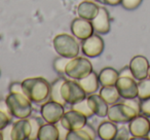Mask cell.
<instances>
[{
	"label": "cell",
	"mask_w": 150,
	"mask_h": 140,
	"mask_svg": "<svg viewBox=\"0 0 150 140\" xmlns=\"http://www.w3.org/2000/svg\"><path fill=\"white\" fill-rule=\"evenodd\" d=\"M149 62L144 56H135L129 62V69L133 73L134 78L138 80H144L148 76Z\"/></svg>",
	"instance_id": "4fadbf2b"
},
{
	"label": "cell",
	"mask_w": 150,
	"mask_h": 140,
	"mask_svg": "<svg viewBox=\"0 0 150 140\" xmlns=\"http://www.w3.org/2000/svg\"><path fill=\"white\" fill-rule=\"evenodd\" d=\"M129 130L127 129L125 127H121L119 129H117V133L115 136V139L116 140H127L129 139Z\"/></svg>",
	"instance_id": "4dcf8cb0"
},
{
	"label": "cell",
	"mask_w": 150,
	"mask_h": 140,
	"mask_svg": "<svg viewBox=\"0 0 150 140\" xmlns=\"http://www.w3.org/2000/svg\"><path fill=\"white\" fill-rule=\"evenodd\" d=\"M78 84L81 86V88L83 89V91L86 94L91 95L96 93L100 88V82H99V76L96 72L93 70L88 75H86V77L81 78V80H77Z\"/></svg>",
	"instance_id": "d6986e66"
},
{
	"label": "cell",
	"mask_w": 150,
	"mask_h": 140,
	"mask_svg": "<svg viewBox=\"0 0 150 140\" xmlns=\"http://www.w3.org/2000/svg\"><path fill=\"white\" fill-rule=\"evenodd\" d=\"M125 103L129 105V106H131L132 108H134L136 111H138L139 113L141 112V109H140V101L136 100V98H134V99H125Z\"/></svg>",
	"instance_id": "d6a6232c"
},
{
	"label": "cell",
	"mask_w": 150,
	"mask_h": 140,
	"mask_svg": "<svg viewBox=\"0 0 150 140\" xmlns=\"http://www.w3.org/2000/svg\"><path fill=\"white\" fill-rule=\"evenodd\" d=\"M147 139H149V140H150V131L148 132V134H147Z\"/></svg>",
	"instance_id": "74e56055"
},
{
	"label": "cell",
	"mask_w": 150,
	"mask_h": 140,
	"mask_svg": "<svg viewBox=\"0 0 150 140\" xmlns=\"http://www.w3.org/2000/svg\"><path fill=\"white\" fill-rule=\"evenodd\" d=\"M65 113L64 105L56 101H46L40 107V114L43 121L48 124H58Z\"/></svg>",
	"instance_id": "52a82bcc"
},
{
	"label": "cell",
	"mask_w": 150,
	"mask_h": 140,
	"mask_svg": "<svg viewBox=\"0 0 150 140\" xmlns=\"http://www.w3.org/2000/svg\"><path fill=\"white\" fill-rule=\"evenodd\" d=\"M138 98L139 100H145L150 98V77L139 80L138 82Z\"/></svg>",
	"instance_id": "d4e9b609"
},
{
	"label": "cell",
	"mask_w": 150,
	"mask_h": 140,
	"mask_svg": "<svg viewBox=\"0 0 150 140\" xmlns=\"http://www.w3.org/2000/svg\"><path fill=\"white\" fill-rule=\"evenodd\" d=\"M31 135V124L29 119H20L16 121L11 126V139L26 140Z\"/></svg>",
	"instance_id": "5bb4252c"
},
{
	"label": "cell",
	"mask_w": 150,
	"mask_h": 140,
	"mask_svg": "<svg viewBox=\"0 0 150 140\" xmlns=\"http://www.w3.org/2000/svg\"><path fill=\"white\" fill-rule=\"evenodd\" d=\"M71 109H74V110L79 111V112H81L82 114L86 115L88 119H90V117H92L93 115H94V112H93L92 109H91L90 106H88V100H86V99L80 101V102H77V103H75V104H73L72 108Z\"/></svg>",
	"instance_id": "484cf974"
},
{
	"label": "cell",
	"mask_w": 150,
	"mask_h": 140,
	"mask_svg": "<svg viewBox=\"0 0 150 140\" xmlns=\"http://www.w3.org/2000/svg\"><path fill=\"white\" fill-rule=\"evenodd\" d=\"M23 92L31 102L41 103L50 96V84L43 77H29L22 82Z\"/></svg>",
	"instance_id": "6da1fadb"
},
{
	"label": "cell",
	"mask_w": 150,
	"mask_h": 140,
	"mask_svg": "<svg viewBox=\"0 0 150 140\" xmlns=\"http://www.w3.org/2000/svg\"><path fill=\"white\" fill-rule=\"evenodd\" d=\"M117 129L118 128L113 122H103L98 127V136L102 140H113L115 139Z\"/></svg>",
	"instance_id": "7402d4cb"
},
{
	"label": "cell",
	"mask_w": 150,
	"mask_h": 140,
	"mask_svg": "<svg viewBox=\"0 0 150 140\" xmlns=\"http://www.w3.org/2000/svg\"><path fill=\"white\" fill-rule=\"evenodd\" d=\"M99 82L102 87L115 86L119 77V72H117L112 67H105L98 74Z\"/></svg>",
	"instance_id": "ffe728a7"
},
{
	"label": "cell",
	"mask_w": 150,
	"mask_h": 140,
	"mask_svg": "<svg viewBox=\"0 0 150 140\" xmlns=\"http://www.w3.org/2000/svg\"><path fill=\"white\" fill-rule=\"evenodd\" d=\"M119 76H129V77H134L133 73H132L131 69H129V66H127L125 68L121 69V71L119 72Z\"/></svg>",
	"instance_id": "e575fe53"
},
{
	"label": "cell",
	"mask_w": 150,
	"mask_h": 140,
	"mask_svg": "<svg viewBox=\"0 0 150 140\" xmlns=\"http://www.w3.org/2000/svg\"><path fill=\"white\" fill-rule=\"evenodd\" d=\"M38 140H58L60 139V131L56 124H44L40 127L37 136Z\"/></svg>",
	"instance_id": "44dd1931"
},
{
	"label": "cell",
	"mask_w": 150,
	"mask_h": 140,
	"mask_svg": "<svg viewBox=\"0 0 150 140\" xmlns=\"http://www.w3.org/2000/svg\"><path fill=\"white\" fill-rule=\"evenodd\" d=\"M86 121H88V117L81 112L74 109H70L64 113L60 124L67 131H73V130L82 129L86 125Z\"/></svg>",
	"instance_id": "ba28073f"
},
{
	"label": "cell",
	"mask_w": 150,
	"mask_h": 140,
	"mask_svg": "<svg viewBox=\"0 0 150 140\" xmlns=\"http://www.w3.org/2000/svg\"><path fill=\"white\" fill-rule=\"evenodd\" d=\"M2 139H4V137H3V133H2V131L0 130V140H2Z\"/></svg>",
	"instance_id": "8d00e7d4"
},
{
	"label": "cell",
	"mask_w": 150,
	"mask_h": 140,
	"mask_svg": "<svg viewBox=\"0 0 150 140\" xmlns=\"http://www.w3.org/2000/svg\"><path fill=\"white\" fill-rule=\"evenodd\" d=\"M146 115L138 114L129 123V130L133 137L131 139H147V134L150 131V121Z\"/></svg>",
	"instance_id": "30bf717a"
},
{
	"label": "cell",
	"mask_w": 150,
	"mask_h": 140,
	"mask_svg": "<svg viewBox=\"0 0 150 140\" xmlns=\"http://www.w3.org/2000/svg\"><path fill=\"white\" fill-rule=\"evenodd\" d=\"M93 71V65L91 61L82 57H75L69 61L66 67V74L71 80H79L86 77Z\"/></svg>",
	"instance_id": "277c9868"
},
{
	"label": "cell",
	"mask_w": 150,
	"mask_h": 140,
	"mask_svg": "<svg viewBox=\"0 0 150 140\" xmlns=\"http://www.w3.org/2000/svg\"><path fill=\"white\" fill-rule=\"evenodd\" d=\"M102 1L108 5H112V6H115V5H118L121 3V0H102Z\"/></svg>",
	"instance_id": "d590c367"
},
{
	"label": "cell",
	"mask_w": 150,
	"mask_h": 140,
	"mask_svg": "<svg viewBox=\"0 0 150 140\" xmlns=\"http://www.w3.org/2000/svg\"><path fill=\"white\" fill-rule=\"evenodd\" d=\"M0 74H1V72H0Z\"/></svg>",
	"instance_id": "60d3db41"
},
{
	"label": "cell",
	"mask_w": 150,
	"mask_h": 140,
	"mask_svg": "<svg viewBox=\"0 0 150 140\" xmlns=\"http://www.w3.org/2000/svg\"><path fill=\"white\" fill-rule=\"evenodd\" d=\"M9 112L17 119H28L32 113V102L25 94L9 92L5 98Z\"/></svg>",
	"instance_id": "7a4b0ae2"
},
{
	"label": "cell",
	"mask_w": 150,
	"mask_h": 140,
	"mask_svg": "<svg viewBox=\"0 0 150 140\" xmlns=\"http://www.w3.org/2000/svg\"><path fill=\"white\" fill-rule=\"evenodd\" d=\"M148 76L150 77V65H149V69H148Z\"/></svg>",
	"instance_id": "f35d334b"
},
{
	"label": "cell",
	"mask_w": 150,
	"mask_h": 140,
	"mask_svg": "<svg viewBox=\"0 0 150 140\" xmlns=\"http://www.w3.org/2000/svg\"><path fill=\"white\" fill-rule=\"evenodd\" d=\"M94 27H93L92 21L82 19V18H76L71 23V32L73 36L79 40H84L94 34Z\"/></svg>",
	"instance_id": "7c38bea8"
},
{
	"label": "cell",
	"mask_w": 150,
	"mask_h": 140,
	"mask_svg": "<svg viewBox=\"0 0 150 140\" xmlns=\"http://www.w3.org/2000/svg\"><path fill=\"white\" fill-rule=\"evenodd\" d=\"M138 114H139L138 111L123 102L114 103L112 106L109 107L107 117L109 119V121L115 124H125L129 123Z\"/></svg>",
	"instance_id": "5b68a950"
},
{
	"label": "cell",
	"mask_w": 150,
	"mask_h": 140,
	"mask_svg": "<svg viewBox=\"0 0 150 140\" xmlns=\"http://www.w3.org/2000/svg\"><path fill=\"white\" fill-rule=\"evenodd\" d=\"M99 9L100 6H98V4H96L93 1H88V0H84L78 4L77 6V15L79 18L86 20H90L92 21L99 13Z\"/></svg>",
	"instance_id": "e0dca14e"
},
{
	"label": "cell",
	"mask_w": 150,
	"mask_h": 140,
	"mask_svg": "<svg viewBox=\"0 0 150 140\" xmlns=\"http://www.w3.org/2000/svg\"><path fill=\"white\" fill-rule=\"evenodd\" d=\"M88 104L95 115L99 117H105L108 113V103L100 96V94H91L88 97Z\"/></svg>",
	"instance_id": "2e32d148"
},
{
	"label": "cell",
	"mask_w": 150,
	"mask_h": 140,
	"mask_svg": "<svg viewBox=\"0 0 150 140\" xmlns=\"http://www.w3.org/2000/svg\"><path fill=\"white\" fill-rule=\"evenodd\" d=\"M70 60L71 59L66 58V57H62V56L54 59V70H56V72H58L59 74H65V72H66V67Z\"/></svg>",
	"instance_id": "4316f807"
},
{
	"label": "cell",
	"mask_w": 150,
	"mask_h": 140,
	"mask_svg": "<svg viewBox=\"0 0 150 140\" xmlns=\"http://www.w3.org/2000/svg\"><path fill=\"white\" fill-rule=\"evenodd\" d=\"M61 94L65 102L71 105L84 100L86 97V93L78 84V82H75V80H65L61 88Z\"/></svg>",
	"instance_id": "8992f818"
},
{
	"label": "cell",
	"mask_w": 150,
	"mask_h": 140,
	"mask_svg": "<svg viewBox=\"0 0 150 140\" xmlns=\"http://www.w3.org/2000/svg\"><path fill=\"white\" fill-rule=\"evenodd\" d=\"M96 138V132L92 126L86 124L82 129L68 131L65 139L67 140H93Z\"/></svg>",
	"instance_id": "ac0fdd59"
},
{
	"label": "cell",
	"mask_w": 150,
	"mask_h": 140,
	"mask_svg": "<svg viewBox=\"0 0 150 140\" xmlns=\"http://www.w3.org/2000/svg\"><path fill=\"white\" fill-rule=\"evenodd\" d=\"M142 1L143 0H121L120 4L127 11H134V9H138L140 6Z\"/></svg>",
	"instance_id": "f1b7e54d"
},
{
	"label": "cell",
	"mask_w": 150,
	"mask_h": 140,
	"mask_svg": "<svg viewBox=\"0 0 150 140\" xmlns=\"http://www.w3.org/2000/svg\"><path fill=\"white\" fill-rule=\"evenodd\" d=\"M9 92L13 93H20V94H24L23 88H22V82H13L9 87Z\"/></svg>",
	"instance_id": "836d02e7"
},
{
	"label": "cell",
	"mask_w": 150,
	"mask_h": 140,
	"mask_svg": "<svg viewBox=\"0 0 150 140\" xmlns=\"http://www.w3.org/2000/svg\"><path fill=\"white\" fill-rule=\"evenodd\" d=\"M29 121L31 124V135L29 137V140H35L37 139L38 132H39L40 127L42 126V123L38 117H31L29 119Z\"/></svg>",
	"instance_id": "83f0119b"
},
{
	"label": "cell",
	"mask_w": 150,
	"mask_h": 140,
	"mask_svg": "<svg viewBox=\"0 0 150 140\" xmlns=\"http://www.w3.org/2000/svg\"><path fill=\"white\" fill-rule=\"evenodd\" d=\"M115 86L123 99H134L138 97V82H136L134 77L119 76Z\"/></svg>",
	"instance_id": "8fae6325"
},
{
	"label": "cell",
	"mask_w": 150,
	"mask_h": 140,
	"mask_svg": "<svg viewBox=\"0 0 150 140\" xmlns=\"http://www.w3.org/2000/svg\"><path fill=\"white\" fill-rule=\"evenodd\" d=\"M52 45L59 56L72 59L79 54V43L75 39V36L69 34H58L52 40Z\"/></svg>",
	"instance_id": "3957f363"
},
{
	"label": "cell",
	"mask_w": 150,
	"mask_h": 140,
	"mask_svg": "<svg viewBox=\"0 0 150 140\" xmlns=\"http://www.w3.org/2000/svg\"><path fill=\"white\" fill-rule=\"evenodd\" d=\"M105 43L100 34H93L86 39L82 40L81 50L84 56L88 58H97L103 53Z\"/></svg>",
	"instance_id": "9c48e42d"
},
{
	"label": "cell",
	"mask_w": 150,
	"mask_h": 140,
	"mask_svg": "<svg viewBox=\"0 0 150 140\" xmlns=\"http://www.w3.org/2000/svg\"><path fill=\"white\" fill-rule=\"evenodd\" d=\"M100 96L106 101L108 104H114L120 98L116 86H107L102 87L100 90Z\"/></svg>",
	"instance_id": "603a6c76"
},
{
	"label": "cell",
	"mask_w": 150,
	"mask_h": 140,
	"mask_svg": "<svg viewBox=\"0 0 150 140\" xmlns=\"http://www.w3.org/2000/svg\"><path fill=\"white\" fill-rule=\"evenodd\" d=\"M11 117H13V115L8 114V113L4 112L2 110H0V130L1 131L3 129H5L11 124Z\"/></svg>",
	"instance_id": "f546056e"
},
{
	"label": "cell",
	"mask_w": 150,
	"mask_h": 140,
	"mask_svg": "<svg viewBox=\"0 0 150 140\" xmlns=\"http://www.w3.org/2000/svg\"><path fill=\"white\" fill-rule=\"evenodd\" d=\"M64 77H59L56 80L52 82V84H50V100L56 101L58 103H61L62 105L66 104V102L64 101V99L62 98V94H61V88H62L63 82H65Z\"/></svg>",
	"instance_id": "cb8c5ba5"
},
{
	"label": "cell",
	"mask_w": 150,
	"mask_h": 140,
	"mask_svg": "<svg viewBox=\"0 0 150 140\" xmlns=\"http://www.w3.org/2000/svg\"><path fill=\"white\" fill-rule=\"evenodd\" d=\"M88 1H93V2H97L98 0H88Z\"/></svg>",
	"instance_id": "ab89813d"
},
{
	"label": "cell",
	"mask_w": 150,
	"mask_h": 140,
	"mask_svg": "<svg viewBox=\"0 0 150 140\" xmlns=\"http://www.w3.org/2000/svg\"><path fill=\"white\" fill-rule=\"evenodd\" d=\"M140 109L144 115L150 117V98L145 99V100H140Z\"/></svg>",
	"instance_id": "1f68e13d"
},
{
	"label": "cell",
	"mask_w": 150,
	"mask_h": 140,
	"mask_svg": "<svg viewBox=\"0 0 150 140\" xmlns=\"http://www.w3.org/2000/svg\"><path fill=\"white\" fill-rule=\"evenodd\" d=\"M92 24L94 30L98 34H107L110 31V17L109 13L105 7H100L99 13L92 20Z\"/></svg>",
	"instance_id": "9a60e30c"
}]
</instances>
